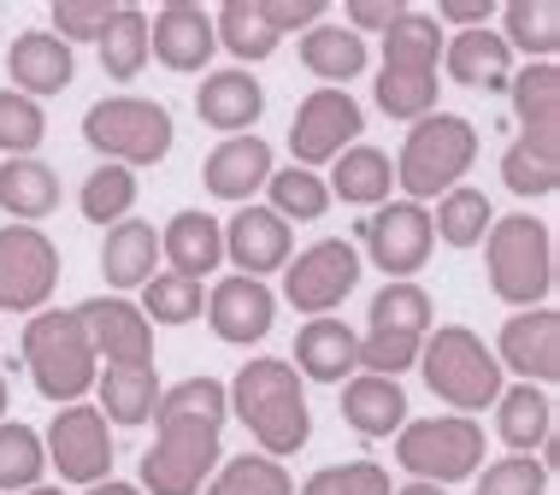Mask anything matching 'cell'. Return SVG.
Segmentation results:
<instances>
[{
  "mask_svg": "<svg viewBox=\"0 0 560 495\" xmlns=\"http://www.w3.org/2000/svg\"><path fill=\"white\" fill-rule=\"evenodd\" d=\"M360 366V337L348 330L337 313L325 319H307L295 330V378H313V384H348Z\"/></svg>",
  "mask_w": 560,
  "mask_h": 495,
  "instance_id": "cb8c5ba5",
  "label": "cell"
},
{
  "mask_svg": "<svg viewBox=\"0 0 560 495\" xmlns=\"http://www.w3.org/2000/svg\"><path fill=\"white\" fill-rule=\"evenodd\" d=\"M360 283V248L342 243V236H325L307 254H290L283 266V302L307 319H325L330 307L348 302V290Z\"/></svg>",
  "mask_w": 560,
  "mask_h": 495,
  "instance_id": "8fae6325",
  "label": "cell"
},
{
  "mask_svg": "<svg viewBox=\"0 0 560 495\" xmlns=\"http://www.w3.org/2000/svg\"><path fill=\"white\" fill-rule=\"evenodd\" d=\"M425 337H431V295L419 283H389V290L372 295L360 366L377 372V378H401L407 366H419Z\"/></svg>",
  "mask_w": 560,
  "mask_h": 495,
  "instance_id": "ba28073f",
  "label": "cell"
},
{
  "mask_svg": "<svg viewBox=\"0 0 560 495\" xmlns=\"http://www.w3.org/2000/svg\"><path fill=\"white\" fill-rule=\"evenodd\" d=\"M113 0H54V36L66 42H101V30L113 24Z\"/></svg>",
  "mask_w": 560,
  "mask_h": 495,
  "instance_id": "7dc6e473",
  "label": "cell"
},
{
  "mask_svg": "<svg viewBox=\"0 0 560 495\" xmlns=\"http://www.w3.org/2000/svg\"><path fill=\"white\" fill-rule=\"evenodd\" d=\"M89 330L95 360L107 354V372H142L154 366V325L142 319V307H130L125 295H95V302L71 307Z\"/></svg>",
  "mask_w": 560,
  "mask_h": 495,
  "instance_id": "2e32d148",
  "label": "cell"
},
{
  "mask_svg": "<svg viewBox=\"0 0 560 495\" xmlns=\"http://www.w3.org/2000/svg\"><path fill=\"white\" fill-rule=\"evenodd\" d=\"M549 467H542L537 455H508L495 460V467H483L478 490L472 495H549Z\"/></svg>",
  "mask_w": 560,
  "mask_h": 495,
  "instance_id": "f6af8a7d",
  "label": "cell"
},
{
  "mask_svg": "<svg viewBox=\"0 0 560 495\" xmlns=\"http://www.w3.org/2000/svg\"><path fill=\"white\" fill-rule=\"evenodd\" d=\"M260 113H266V89L242 66L207 71L201 89H195V118H201L207 130H224V137H254Z\"/></svg>",
  "mask_w": 560,
  "mask_h": 495,
  "instance_id": "ac0fdd59",
  "label": "cell"
},
{
  "mask_svg": "<svg viewBox=\"0 0 560 495\" xmlns=\"http://www.w3.org/2000/svg\"><path fill=\"white\" fill-rule=\"evenodd\" d=\"M42 448H48L59 478H71V484H107V472H113V431L101 419V408H83V401L59 408Z\"/></svg>",
  "mask_w": 560,
  "mask_h": 495,
  "instance_id": "e0dca14e",
  "label": "cell"
},
{
  "mask_svg": "<svg viewBox=\"0 0 560 495\" xmlns=\"http://www.w3.org/2000/svg\"><path fill=\"white\" fill-rule=\"evenodd\" d=\"M360 130H366V113H360V101L348 95V89H313V95L301 101L295 125H290L295 165H301V172H313V165L337 160L342 148L360 142Z\"/></svg>",
  "mask_w": 560,
  "mask_h": 495,
  "instance_id": "5bb4252c",
  "label": "cell"
},
{
  "mask_svg": "<svg viewBox=\"0 0 560 495\" xmlns=\"http://www.w3.org/2000/svg\"><path fill=\"white\" fill-rule=\"evenodd\" d=\"M396 460L419 484H454V478H472L483 467V425L460 413H436V419H413L396 431Z\"/></svg>",
  "mask_w": 560,
  "mask_h": 495,
  "instance_id": "30bf717a",
  "label": "cell"
},
{
  "mask_svg": "<svg viewBox=\"0 0 560 495\" xmlns=\"http://www.w3.org/2000/svg\"><path fill=\"white\" fill-rule=\"evenodd\" d=\"M419 366H425V384L436 396L448 408H460V419L495 408V396H502V360L483 349V337L466 325H443L436 337H425Z\"/></svg>",
  "mask_w": 560,
  "mask_h": 495,
  "instance_id": "52a82bcc",
  "label": "cell"
},
{
  "mask_svg": "<svg viewBox=\"0 0 560 495\" xmlns=\"http://www.w3.org/2000/svg\"><path fill=\"white\" fill-rule=\"evenodd\" d=\"M366 36H354L348 24H313V30H301V66L313 71V78H325L330 89H342L348 78H360L366 71Z\"/></svg>",
  "mask_w": 560,
  "mask_h": 495,
  "instance_id": "1f68e13d",
  "label": "cell"
},
{
  "mask_svg": "<svg viewBox=\"0 0 560 495\" xmlns=\"http://www.w3.org/2000/svg\"><path fill=\"white\" fill-rule=\"evenodd\" d=\"M24 372L54 408H71L101 378V360L89 349V330L71 307H42L24 325Z\"/></svg>",
  "mask_w": 560,
  "mask_h": 495,
  "instance_id": "277c9868",
  "label": "cell"
},
{
  "mask_svg": "<svg viewBox=\"0 0 560 495\" xmlns=\"http://www.w3.org/2000/svg\"><path fill=\"white\" fill-rule=\"evenodd\" d=\"M325 189L342 195V201H354V207H384L389 189H396V165H389L384 148L354 142V148H342V154L330 160V184Z\"/></svg>",
  "mask_w": 560,
  "mask_h": 495,
  "instance_id": "d6a6232c",
  "label": "cell"
},
{
  "mask_svg": "<svg viewBox=\"0 0 560 495\" xmlns=\"http://www.w3.org/2000/svg\"><path fill=\"white\" fill-rule=\"evenodd\" d=\"M148 48L165 71H201L207 59H213L219 36H213V19H207L201 7H189V0H172V7H160V19L148 24Z\"/></svg>",
  "mask_w": 560,
  "mask_h": 495,
  "instance_id": "7402d4cb",
  "label": "cell"
},
{
  "mask_svg": "<svg viewBox=\"0 0 560 495\" xmlns=\"http://www.w3.org/2000/svg\"><path fill=\"white\" fill-rule=\"evenodd\" d=\"M201 307H207V295L195 278L154 272L142 283V319L148 325H189V319H201Z\"/></svg>",
  "mask_w": 560,
  "mask_h": 495,
  "instance_id": "b9f144b4",
  "label": "cell"
},
{
  "mask_svg": "<svg viewBox=\"0 0 560 495\" xmlns=\"http://www.w3.org/2000/svg\"><path fill=\"white\" fill-rule=\"evenodd\" d=\"M325 7H330V0H266V19L278 24V36H290V30L325 24Z\"/></svg>",
  "mask_w": 560,
  "mask_h": 495,
  "instance_id": "c3c4849f",
  "label": "cell"
},
{
  "mask_svg": "<svg viewBox=\"0 0 560 495\" xmlns=\"http://www.w3.org/2000/svg\"><path fill=\"white\" fill-rule=\"evenodd\" d=\"M396 495H448V490L443 484H419V478H413V484H401Z\"/></svg>",
  "mask_w": 560,
  "mask_h": 495,
  "instance_id": "f5cc1de1",
  "label": "cell"
},
{
  "mask_svg": "<svg viewBox=\"0 0 560 495\" xmlns=\"http://www.w3.org/2000/svg\"><path fill=\"white\" fill-rule=\"evenodd\" d=\"M525 384H555L560 378V313L555 307H525L502 325V354Z\"/></svg>",
  "mask_w": 560,
  "mask_h": 495,
  "instance_id": "d6986e66",
  "label": "cell"
},
{
  "mask_svg": "<svg viewBox=\"0 0 560 495\" xmlns=\"http://www.w3.org/2000/svg\"><path fill=\"white\" fill-rule=\"evenodd\" d=\"M7 71H12V89H19V95L42 101V95H59V89L78 78V59H71V48L54 30H24V36H12Z\"/></svg>",
  "mask_w": 560,
  "mask_h": 495,
  "instance_id": "d4e9b609",
  "label": "cell"
},
{
  "mask_svg": "<svg viewBox=\"0 0 560 495\" xmlns=\"http://www.w3.org/2000/svg\"><path fill=\"white\" fill-rule=\"evenodd\" d=\"M342 419L360 437H396L407 425V389L396 378H377V372H360V378L342 384Z\"/></svg>",
  "mask_w": 560,
  "mask_h": 495,
  "instance_id": "83f0119b",
  "label": "cell"
},
{
  "mask_svg": "<svg viewBox=\"0 0 560 495\" xmlns=\"http://www.w3.org/2000/svg\"><path fill=\"white\" fill-rule=\"evenodd\" d=\"M89 495H142V490H136V484H113V478H107V484H89Z\"/></svg>",
  "mask_w": 560,
  "mask_h": 495,
  "instance_id": "816d5d0a",
  "label": "cell"
},
{
  "mask_svg": "<svg viewBox=\"0 0 560 495\" xmlns=\"http://www.w3.org/2000/svg\"><path fill=\"white\" fill-rule=\"evenodd\" d=\"M83 219L89 224H113L118 219H130V207H136V172L130 165H95V172L83 177Z\"/></svg>",
  "mask_w": 560,
  "mask_h": 495,
  "instance_id": "ab89813d",
  "label": "cell"
},
{
  "mask_svg": "<svg viewBox=\"0 0 560 495\" xmlns=\"http://www.w3.org/2000/svg\"><path fill=\"white\" fill-rule=\"evenodd\" d=\"M436 54H443V24L431 12L407 7L384 30V66H377V113L419 125L436 113Z\"/></svg>",
  "mask_w": 560,
  "mask_h": 495,
  "instance_id": "3957f363",
  "label": "cell"
},
{
  "mask_svg": "<svg viewBox=\"0 0 560 495\" xmlns=\"http://www.w3.org/2000/svg\"><path fill=\"white\" fill-rule=\"evenodd\" d=\"M448 59V78L454 83H466V89H490V95H508V83H513V48L502 36H495L490 24H478V30H460V36L443 48Z\"/></svg>",
  "mask_w": 560,
  "mask_h": 495,
  "instance_id": "484cf974",
  "label": "cell"
},
{
  "mask_svg": "<svg viewBox=\"0 0 560 495\" xmlns=\"http://www.w3.org/2000/svg\"><path fill=\"white\" fill-rule=\"evenodd\" d=\"M495 36H502L508 48H520V54L549 59L560 48V7H555V0H508V7H502V30H495Z\"/></svg>",
  "mask_w": 560,
  "mask_h": 495,
  "instance_id": "74e56055",
  "label": "cell"
},
{
  "mask_svg": "<svg viewBox=\"0 0 560 495\" xmlns=\"http://www.w3.org/2000/svg\"><path fill=\"white\" fill-rule=\"evenodd\" d=\"M59 207V172L48 160H7L0 165V213L12 224H36Z\"/></svg>",
  "mask_w": 560,
  "mask_h": 495,
  "instance_id": "4dcf8cb0",
  "label": "cell"
},
{
  "mask_svg": "<svg viewBox=\"0 0 560 495\" xmlns=\"http://www.w3.org/2000/svg\"><path fill=\"white\" fill-rule=\"evenodd\" d=\"M483 260H490V290L513 307H549L555 295V231L532 213H508L483 236Z\"/></svg>",
  "mask_w": 560,
  "mask_h": 495,
  "instance_id": "5b68a950",
  "label": "cell"
},
{
  "mask_svg": "<svg viewBox=\"0 0 560 495\" xmlns=\"http://www.w3.org/2000/svg\"><path fill=\"white\" fill-rule=\"evenodd\" d=\"M490 224H495V207H490V195L483 189H448L443 201H436V219H431V231L443 236L448 248H478L483 236H490Z\"/></svg>",
  "mask_w": 560,
  "mask_h": 495,
  "instance_id": "8d00e7d4",
  "label": "cell"
},
{
  "mask_svg": "<svg viewBox=\"0 0 560 495\" xmlns=\"http://www.w3.org/2000/svg\"><path fill=\"white\" fill-rule=\"evenodd\" d=\"M0 419H7V378H0Z\"/></svg>",
  "mask_w": 560,
  "mask_h": 495,
  "instance_id": "db71d44e",
  "label": "cell"
},
{
  "mask_svg": "<svg viewBox=\"0 0 560 495\" xmlns=\"http://www.w3.org/2000/svg\"><path fill=\"white\" fill-rule=\"evenodd\" d=\"M478 160V130L472 118L460 113H425L401 142V160H396V184L413 207H425L431 195H448L460 189V177L472 172Z\"/></svg>",
  "mask_w": 560,
  "mask_h": 495,
  "instance_id": "8992f818",
  "label": "cell"
},
{
  "mask_svg": "<svg viewBox=\"0 0 560 495\" xmlns=\"http://www.w3.org/2000/svg\"><path fill=\"white\" fill-rule=\"evenodd\" d=\"M271 319H278V295L266 290L260 278H224L207 295V325H213L219 342H260L271 337Z\"/></svg>",
  "mask_w": 560,
  "mask_h": 495,
  "instance_id": "ffe728a7",
  "label": "cell"
},
{
  "mask_svg": "<svg viewBox=\"0 0 560 495\" xmlns=\"http://www.w3.org/2000/svg\"><path fill=\"white\" fill-rule=\"evenodd\" d=\"M401 12H407L401 0H348V30H354V36L360 30H377V36H384Z\"/></svg>",
  "mask_w": 560,
  "mask_h": 495,
  "instance_id": "681fc988",
  "label": "cell"
},
{
  "mask_svg": "<svg viewBox=\"0 0 560 495\" xmlns=\"http://www.w3.org/2000/svg\"><path fill=\"white\" fill-rule=\"evenodd\" d=\"M495 437H502L513 455H537V448L555 437V396L537 384L502 389V396H495Z\"/></svg>",
  "mask_w": 560,
  "mask_h": 495,
  "instance_id": "f546056e",
  "label": "cell"
},
{
  "mask_svg": "<svg viewBox=\"0 0 560 495\" xmlns=\"http://www.w3.org/2000/svg\"><path fill=\"white\" fill-rule=\"evenodd\" d=\"M160 254L172 260L177 278H195L201 283L213 266L224 260V224L213 213H201V207H184L172 224L160 231Z\"/></svg>",
  "mask_w": 560,
  "mask_h": 495,
  "instance_id": "4316f807",
  "label": "cell"
},
{
  "mask_svg": "<svg viewBox=\"0 0 560 495\" xmlns=\"http://www.w3.org/2000/svg\"><path fill=\"white\" fill-rule=\"evenodd\" d=\"M224 401L236 408V419L254 431V443L266 448V460H283V455H301L313 437V413H307V389H301L290 360H248V366L231 378Z\"/></svg>",
  "mask_w": 560,
  "mask_h": 495,
  "instance_id": "7a4b0ae2",
  "label": "cell"
},
{
  "mask_svg": "<svg viewBox=\"0 0 560 495\" xmlns=\"http://www.w3.org/2000/svg\"><path fill=\"white\" fill-rule=\"evenodd\" d=\"M160 266V231L148 219H118L101 243V278L107 290H142Z\"/></svg>",
  "mask_w": 560,
  "mask_h": 495,
  "instance_id": "f1b7e54d",
  "label": "cell"
},
{
  "mask_svg": "<svg viewBox=\"0 0 560 495\" xmlns=\"http://www.w3.org/2000/svg\"><path fill=\"white\" fill-rule=\"evenodd\" d=\"M301 495H389V472L377 460H342V467L313 472Z\"/></svg>",
  "mask_w": 560,
  "mask_h": 495,
  "instance_id": "bcb514c9",
  "label": "cell"
},
{
  "mask_svg": "<svg viewBox=\"0 0 560 495\" xmlns=\"http://www.w3.org/2000/svg\"><path fill=\"white\" fill-rule=\"evenodd\" d=\"M59 283V248L36 224L0 231V313H42Z\"/></svg>",
  "mask_w": 560,
  "mask_h": 495,
  "instance_id": "7c38bea8",
  "label": "cell"
},
{
  "mask_svg": "<svg viewBox=\"0 0 560 495\" xmlns=\"http://www.w3.org/2000/svg\"><path fill=\"white\" fill-rule=\"evenodd\" d=\"M42 467H48V448L30 425L19 419H0V490H36L42 484Z\"/></svg>",
  "mask_w": 560,
  "mask_h": 495,
  "instance_id": "60d3db41",
  "label": "cell"
},
{
  "mask_svg": "<svg viewBox=\"0 0 560 495\" xmlns=\"http://www.w3.org/2000/svg\"><path fill=\"white\" fill-rule=\"evenodd\" d=\"M290 224H283L271 207H236V219L224 224V254L236 260L242 278H266V272H283L290 266Z\"/></svg>",
  "mask_w": 560,
  "mask_h": 495,
  "instance_id": "44dd1931",
  "label": "cell"
},
{
  "mask_svg": "<svg viewBox=\"0 0 560 495\" xmlns=\"http://www.w3.org/2000/svg\"><path fill=\"white\" fill-rule=\"evenodd\" d=\"M431 19H448V24H460V30H478L483 19H490V0H436Z\"/></svg>",
  "mask_w": 560,
  "mask_h": 495,
  "instance_id": "f907efd6",
  "label": "cell"
},
{
  "mask_svg": "<svg viewBox=\"0 0 560 495\" xmlns=\"http://www.w3.org/2000/svg\"><path fill=\"white\" fill-rule=\"evenodd\" d=\"M360 243H366V260L384 272L389 283H413V272L431 260V213L413 201H384L372 207V219L360 224Z\"/></svg>",
  "mask_w": 560,
  "mask_h": 495,
  "instance_id": "4fadbf2b",
  "label": "cell"
},
{
  "mask_svg": "<svg viewBox=\"0 0 560 495\" xmlns=\"http://www.w3.org/2000/svg\"><path fill=\"white\" fill-rule=\"evenodd\" d=\"M207 495H295V484L278 460L236 455V460H224L219 478H207Z\"/></svg>",
  "mask_w": 560,
  "mask_h": 495,
  "instance_id": "7bdbcfd3",
  "label": "cell"
},
{
  "mask_svg": "<svg viewBox=\"0 0 560 495\" xmlns=\"http://www.w3.org/2000/svg\"><path fill=\"white\" fill-rule=\"evenodd\" d=\"M101 389V419L107 425H148L160 408V378H154V366H142V372H107V378H95Z\"/></svg>",
  "mask_w": 560,
  "mask_h": 495,
  "instance_id": "e575fe53",
  "label": "cell"
},
{
  "mask_svg": "<svg viewBox=\"0 0 560 495\" xmlns=\"http://www.w3.org/2000/svg\"><path fill=\"white\" fill-rule=\"evenodd\" d=\"M24 495H59V490H48V484H36V490H24Z\"/></svg>",
  "mask_w": 560,
  "mask_h": 495,
  "instance_id": "11a10c76",
  "label": "cell"
},
{
  "mask_svg": "<svg viewBox=\"0 0 560 495\" xmlns=\"http://www.w3.org/2000/svg\"><path fill=\"white\" fill-rule=\"evenodd\" d=\"M508 95H513V118H520L513 148L542 160V165H560V66L555 59L520 66L508 83Z\"/></svg>",
  "mask_w": 560,
  "mask_h": 495,
  "instance_id": "9a60e30c",
  "label": "cell"
},
{
  "mask_svg": "<svg viewBox=\"0 0 560 495\" xmlns=\"http://www.w3.org/2000/svg\"><path fill=\"white\" fill-rule=\"evenodd\" d=\"M224 384L219 378H184L160 396L154 408V448L142 455V495H201V484L219 467L224 443Z\"/></svg>",
  "mask_w": 560,
  "mask_h": 495,
  "instance_id": "6da1fadb",
  "label": "cell"
},
{
  "mask_svg": "<svg viewBox=\"0 0 560 495\" xmlns=\"http://www.w3.org/2000/svg\"><path fill=\"white\" fill-rule=\"evenodd\" d=\"M213 36L224 42V54L242 59V71L260 66V59H271V54H278V42H283L278 24L266 19V0H224Z\"/></svg>",
  "mask_w": 560,
  "mask_h": 495,
  "instance_id": "836d02e7",
  "label": "cell"
},
{
  "mask_svg": "<svg viewBox=\"0 0 560 495\" xmlns=\"http://www.w3.org/2000/svg\"><path fill=\"white\" fill-rule=\"evenodd\" d=\"M95 48H101V71H107L113 83H130L136 71L148 66V12L142 7H118Z\"/></svg>",
  "mask_w": 560,
  "mask_h": 495,
  "instance_id": "d590c367",
  "label": "cell"
},
{
  "mask_svg": "<svg viewBox=\"0 0 560 495\" xmlns=\"http://www.w3.org/2000/svg\"><path fill=\"white\" fill-rule=\"evenodd\" d=\"M172 113L142 95H107L83 113V142L101 148L107 165H160L172 154Z\"/></svg>",
  "mask_w": 560,
  "mask_h": 495,
  "instance_id": "9c48e42d",
  "label": "cell"
},
{
  "mask_svg": "<svg viewBox=\"0 0 560 495\" xmlns=\"http://www.w3.org/2000/svg\"><path fill=\"white\" fill-rule=\"evenodd\" d=\"M48 137V113H42V101L19 95V89H0V148H7L12 160H30Z\"/></svg>",
  "mask_w": 560,
  "mask_h": 495,
  "instance_id": "ee69618b",
  "label": "cell"
},
{
  "mask_svg": "<svg viewBox=\"0 0 560 495\" xmlns=\"http://www.w3.org/2000/svg\"><path fill=\"white\" fill-rule=\"evenodd\" d=\"M271 172H278V165H271V142H260V137H224L213 154H207V165H201V184H207V195H219V201H242V207H248V195H260Z\"/></svg>",
  "mask_w": 560,
  "mask_h": 495,
  "instance_id": "603a6c76",
  "label": "cell"
},
{
  "mask_svg": "<svg viewBox=\"0 0 560 495\" xmlns=\"http://www.w3.org/2000/svg\"><path fill=\"white\" fill-rule=\"evenodd\" d=\"M266 189H271V213H278L283 224H313V219H325L330 213V189H325V177L319 172H301V165H283V172H271L266 177Z\"/></svg>",
  "mask_w": 560,
  "mask_h": 495,
  "instance_id": "f35d334b",
  "label": "cell"
}]
</instances>
